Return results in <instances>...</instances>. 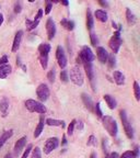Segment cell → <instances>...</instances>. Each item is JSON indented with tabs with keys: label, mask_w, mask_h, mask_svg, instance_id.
Wrapping results in <instances>:
<instances>
[{
	"label": "cell",
	"mask_w": 140,
	"mask_h": 158,
	"mask_svg": "<svg viewBox=\"0 0 140 158\" xmlns=\"http://www.w3.org/2000/svg\"><path fill=\"white\" fill-rule=\"evenodd\" d=\"M90 39H91V44L93 46H96L97 44H99V39H97V36H96L95 33L91 32V33H90Z\"/></svg>",
	"instance_id": "35"
},
{
	"label": "cell",
	"mask_w": 140,
	"mask_h": 158,
	"mask_svg": "<svg viewBox=\"0 0 140 158\" xmlns=\"http://www.w3.org/2000/svg\"><path fill=\"white\" fill-rule=\"evenodd\" d=\"M26 141H28V140H26V137L24 136V137H21L20 140H18L17 143L15 144V153L17 155L22 152V150L24 148V146H25Z\"/></svg>",
	"instance_id": "16"
},
{
	"label": "cell",
	"mask_w": 140,
	"mask_h": 158,
	"mask_svg": "<svg viewBox=\"0 0 140 158\" xmlns=\"http://www.w3.org/2000/svg\"><path fill=\"white\" fill-rule=\"evenodd\" d=\"M134 93H135V97H136V100L139 101L140 100V87L137 81L134 82Z\"/></svg>",
	"instance_id": "29"
},
{
	"label": "cell",
	"mask_w": 140,
	"mask_h": 158,
	"mask_svg": "<svg viewBox=\"0 0 140 158\" xmlns=\"http://www.w3.org/2000/svg\"><path fill=\"white\" fill-rule=\"evenodd\" d=\"M31 158H42V152H41L40 147H35V148H33Z\"/></svg>",
	"instance_id": "30"
},
{
	"label": "cell",
	"mask_w": 140,
	"mask_h": 158,
	"mask_svg": "<svg viewBox=\"0 0 140 158\" xmlns=\"http://www.w3.org/2000/svg\"><path fill=\"white\" fill-rule=\"evenodd\" d=\"M76 123H77V120H72L70 122V124L68 125V135H72L73 134V129H74V126H76Z\"/></svg>",
	"instance_id": "34"
},
{
	"label": "cell",
	"mask_w": 140,
	"mask_h": 158,
	"mask_svg": "<svg viewBox=\"0 0 140 158\" xmlns=\"http://www.w3.org/2000/svg\"><path fill=\"white\" fill-rule=\"evenodd\" d=\"M66 144H67V138H66V135H63V141H61V145H63V146H65Z\"/></svg>",
	"instance_id": "47"
},
{
	"label": "cell",
	"mask_w": 140,
	"mask_h": 158,
	"mask_svg": "<svg viewBox=\"0 0 140 158\" xmlns=\"http://www.w3.org/2000/svg\"><path fill=\"white\" fill-rule=\"evenodd\" d=\"M11 72H12V67H11V65H9V64L0 66V79H5V78H7Z\"/></svg>",
	"instance_id": "18"
},
{
	"label": "cell",
	"mask_w": 140,
	"mask_h": 158,
	"mask_svg": "<svg viewBox=\"0 0 140 158\" xmlns=\"http://www.w3.org/2000/svg\"><path fill=\"white\" fill-rule=\"evenodd\" d=\"M99 3H100L102 7H104V8H105V7H109V3L106 2V1L105 2H104V1H99Z\"/></svg>",
	"instance_id": "48"
},
{
	"label": "cell",
	"mask_w": 140,
	"mask_h": 158,
	"mask_svg": "<svg viewBox=\"0 0 140 158\" xmlns=\"http://www.w3.org/2000/svg\"><path fill=\"white\" fill-rule=\"evenodd\" d=\"M95 18H96L97 20L101 21V22H106L107 21V19H109V17H107V13L105 12V10H96L94 13Z\"/></svg>",
	"instance_id": "25"
},
{
	"label": "cell",
	"mask_w": 140,
	"mask_h": 158,
	"mask_svg": "<svg viewBox=\"0 0 140 158\" xmlns=\"http://www.w3.org/2000/svg\"><path fill=\"white\" fill-rule=\"evenodd\" d=\"M22 11V6H21V2H15V13H20Z\"/></svg>",
	"instance_id": "42"
},
{
	"label": "cell",
	"mask_w": 140,
	"mask_h": 158,
	"mask_svg": "<svg viewBox=\"0 0 140 158\" xmlns=\"http://www.w3.org/2000/svg\"><path fill=\"white\" fill-rule=\"evenodd\" d=\"M21 67H22L23 72H26V66H25V65H21Z\"/></svg>",
	"instance_id": "53"
},
{
	"label": "cell",
	"mask_w": 140,
	"mask_h": 158,
	"mask_svg": "<svg viewBox=\"0 0 140 158\" xmlns=\"http://www.w3.org/2000/svg\"><path fill=\"white\" fill-rule=\"evenodd\" d=\"M60 24L68 31H72L74 29V22L71 20H68V19H63L60 21Z\"/></svg>",
	"instance_id": "27"
},
{
	"label": "cell",
	"mask_w": 140,
	"mask_h": 158,
	"mask_svg": "<svg viewBox=\"0 0 140 158\" xmlns=\"http://www.w3.org/2000/svg\"><path fill=\"white\" fill-rule=\"evenodd\" d=\"M5 158H13V156H12L11 153H8L6 156H5Z\"/></svg>",
	"instance_id": "50"
},
{
	"label": "cell",
	"mask_w": 140,
	"mask_h": 158,
	"mask_svg": "<svg viewBox=\"0 0 140 158\" xmlns=\"http://www.w3.org/2000/svg\"><path fill=\"white\" fill-rule=\"evenodd\" d=\"M70 80L76 86H82L83 85V75L80 70V67L76 65L70 69Z\"/></svg>",
	"instance_id": "6"
},
{
	"label": "cell",
	"mask_w": 140,
	"mask_h": 158,
	"mask_svg": "<svg viewBox=\"0 0 140 158\" xmlns=\"http://www.w3.org/2000/svg\"><path fill=\"white\" fill-rule=\"evenodd\" d=\"M56 59H57V63L59 65V67L61 69H65L68 64V60H67L66 54H65V51L61 46H58L57 49H56Z\"/></svg>",
	"instance_id": "10"
},
{
	"label": "cell",
	"mask_w": 140,
	"mask_h": 158,
	"mask_svg": "<svg viewBox=\"0 0 140 158\" xmlns=\"http://www.w3.org/2000/svg\"><path fill=\"white\" fill-rule=\"evenodd\" d=\"M44 124H45V119H44V116L42 115L40 118V122H38V124H37V126L35 127V131H34V137L37 138L38 136L42 134V132H43L44 129Z\"/></svg>",
	"instance_id": "19"
},
{
	"label": "cell",
	"mask_w": 140,
	"mask_h": 158,
	"mask_svg": "<svg viewBox=\"0 0 140 158\" xmlns=\"http://www.w3.org/2000/svg\"><path fill=\"white\" fill-rule=\"evenodd\" d=\"M36 95H37V98H38V100H40L41 102H45V101H47L49 98V95H50L48 86H47L46 83H41L40 86L37 87Z\"/></svg>",
	"instance_id": "8"
},
{
	"label": "cell",
	"mask_w": 140,
	"mask_h": 158,
	"mask_svg": "<svg viewBox=\"0 0 140 158\" xmlns=\"http://www.w3.org/2000/svg\"><path fill=\"white\" fill-rule=\"evenodd\" d=\"M82 65L84 66V69H86V75H88L89 80H90V82H91L92 89L95 90V83H94L95 76H94L93 67H92V63H83Z\"/></svg>",
	"instance_id": "11"
},
{
	"label": "cell",
	"mask_w": 140,
	"mask_h": 158,
	"mask_svg": "<svg viewBox=\"0 0 140 158\" xmlns=\"http://www.w3.org/2000/svg\"><path fill=\"white\" fill-rule=\"evenodd\" d=\"M25 106L30 112H36L40 114H44L46 112L45 106L42 102L34 100V99H28L25 101Z\"/></svg>",
	"instance_id": "3"
},
{
	"label": "cell",
	"mask_w": 140,
	"mask_h": 158,
	"mask_svg": "<svg viewBox=\"0 0 140 158\" xmlns=\"http://www.w3.org/2000/svg\"><path fill=\"white\" fill-rule=\"evenodd\" d=\"M119 158H136V157H135L132 150H127V152L123 153V155L120 156Z\"/></svg>",
	"instance_id": "40"
},
{
	"label": "cell",
	"mask_w": 140,
	"mask_h": 158,
	"mask_svg": "<svg viewBox=\"0 0 140 158\" xmlns=\"http://www.w3.org/2000/svg\"><path fill=\"white\" fill-rule=\"evenodd\" d=\"M32 150H33V145H32V144H29V145H28V147H26V150H24V153H23V155H22V157H21V158H28V157H29L30 153H31Z\"/></svg>",
	"instance_id": "37"
},
{
	"label": "cell",
	"mask_w": 140,
	"mask_h": 158,
	"mask_svg": "<svg viewBox=\"0 0 140 158\" xmlns=\"http://www.w3.org/2000/svg\"><path fill=\"white\" fill-rule=\"evenodd\" d=\"M106 143H107V141H106V140H103V150H104V153H107V146H106Z\"/></svg>",
	"instance_id": "46"
},
{
	"label": "cell",
	"mask_w": 140,
	"mask_h": 158,
	"mask_svg": "<svg viewBox=\"0 0 140 158\" xmlns=\"http://www.w3.org/2000/svg\"><path fill=\"white\" fill-rule=\"evenodd\" d=\"M96 56L97 59L100 60L102 64L107 63V58H109V53L104 47H101V46H97L96 47Z\"/></svg>",
	"instance_id": "13"
},
{
	"label": "cell",
	"mask_w": 140,
	"mask_h": 158,
	"mask_svg": "<svg viewBox=\"0 0 140 158\" xmlns=\"http://www.w3.org/2000/svg\"><path fill=\"white\" fill-rule=\"evenodd\" d=\"M109 45L111 47V49L113 51L114 54L118 53L120 49V45H122V39H120V31H116L114 32V35L111 38L109 42Z\"/></svg>",
	"instance_id": "7"
},
{
	"label": "cell",
	"mask_w": 140,
	"mask_h": 158,
	"mask_svg": "<svg viewBox=\"0 0 140 158\" xmlns=\"http://www.w3.org/2000/svg\"><path fill=\"white\" fill-rule=\"evenodd\" d=\"M45 123L49 126H61L65 127V121L61 120H55V119H46Z\"/></svg>",
	"instance_id": "21"
},
{
	"label": "cell",
	"mask_w": 140,
	"mask_h": 158,
	"mask_svg": "<svg viewBox=\"0 0 140 158\" xmlns=\"http://www.w3.org/2000/svg\"><path fill=\"white\" fill-rule=\"evenodd\" d=\"M106 158H119V156H118V154L116 152H113L106 156Z\"/></svg>",
	"instance_id": "44"
},
{
	"label": "cell",
	"mask_w": 140,
	"mask_h": 158,
	"mask_svg": "<svg viewBox=\"0 0 140 158\" xmlns=\"http://www.w3.org/2000/svg\"><path fill=\"white\" fill-rule=\"evenodd\" d=\"M104 100H105V102L107 103L109 109L114 110L115 108L117 106V102H116L114 97H112L111 95H104Z\"/></svg>",
	"instance_id": "22"
},
{
	"label": "cell",
	"mask_w": 140,
	"mask_h": 158,
	"mask_svg": "<svg viewBox=\"0 0 140 158\" xmlns=\"http://www.w3.org/2000/svg\"><path fill=\"white\" fill-rule=\"evenodd\" d=\"M119 116H120V120L123 122V126L124 129H125V133L127 137L132 140L134 138V129L132 126V123L129 122L128 118H127V113H126L125 110H122L119 112Z\"/></svg>",
	"instance_id": "5"
},
{
	"label": "cell",
	"mask_w": 140,
	"mask_h": 158,
	"mask_svg": "<svg viewBox=\"0 0 140 158\" xmlns=\"http://www.w3.org/2000/svg\"><path fill=\"white\" fill-rule=\"evenodd\" d=\"M77 129H79V131H82V129H83V122H82V121H79V122H78Z\"/></svg>",
	"instance_id": "45"
},
{
	"label": "cell",
	"mask_w": 140,
	"mask_h": 158,
	"mask_svg": "<svg viewBox=\"0 0 140 158\" xmlns=\"http://www.w3.org/2000/svg\"><path fill=\"white\" fill-rule=\"evenodd\" d=\"M3 23V15H0V26H1V24Z\"/></svg>",
	"instance_id": "51"
},
{
	"label": "cell",
	"mask_w": 140,
	"mask_h": 158,
	"mask_svg": "<svg viewBox=\"0 0 140 158\" xmlns=\"http://www.w3.org/2000/svg\"><path fill=\"white\" fill-rule=\"evenodd\" d=\"M96 137H95L94 135H90L88 138V142H86V145L88 146H96Z\"/></svg>",
	"instance_id": "31"
},
{
	"label": "cell",
	"mask_w": 140,
	"mask_h": 158,
	"mask_svg": "<svg viewBox=\"0 0 140 158\" xmlns=\"http://www.w3.org/2000/svg\"><path fill=\"white\" fill-rule=\"evenodd\" d=\"M59 146V140L57 137H49L44 145V154L48 155L53 150H55Z\"/></svg>",
	"instance_id": "9"
},
{
	"label": "cell",
	"mask_w": 140,
	"mask_h": 158,
	"mask_svg": "<svg viewBox=\"0 0 140 158\" xmlns=\"http://www.w3.org/2000/svg\"><path fill=\"white\" fill-rule=\"evenodd\" d=\"M81 99H82L83 104L86 106V109H88L89 111H93L94 104H93V101H92L91 97L89 95H86V93H82V95H81Z\"/></svg>",
	"instance_id": "15"
},
{
	"label": "cell",
	"mask_w": 140,
	"mask_h": 158,
	"mask_svg": "<svg viewBox=\"0 0 140 158\" xmlns=\"http://www.w3.org/2000/svg\"><path fill=\"white\" fill-rule=\"evenodd\" d=\"M93 25H94V18L92 15L91 10L88 9V11H86V29L91 31L93 29Z\"/></svg>",
	"instance_id": "23"
},
{
	"label": "cell",
	"mask_w": 140,
	"mask_h": 158,
	"mask_svg": "<svg viewBox=\"0 0 140 158\" xmlns=\"http://www.w3.org/2000/svg\"><path fill=\"white\" fill-rule=\"evenodd\" d=\"M60 80L63 81V82H68L69 80V76H68V72L67 70H61L60 72Z\"/></svg>",
	"instance_id": "32"
},
{
	"label": "cell",
	"mask_w": 140,
	"mask_h": 158,
	"mask_svg": "<svg viewBox=\"0 0 140 158\" xmlns=\"http://www.w3.org/2000/svg\"><path fill=\"white\" fill-rule=\"evenodd\" d=\"M50 52V45L48 43H42L38 46V53H40V63L43 69L47 68L48 65V54Z\"/></svg>",
	"instance_id": "2"
},
{
	"label": "cell",
	"mask_w": 140,
	"mask_h": 158,
	"mask_svg": "<svg viewBox=\"0 0 140 158\" xmlns=\"http://www.w3.org/2000/svg\"><path fill=\"white\" fill-rule=\"evenodd\" d=\"M12 135H13V129H9V131H6V132L2 133V135L0 136V148L5 145V143H6Z\"/></svg>",
	"instance_id": "24"
},
{
	"label": "cell",
	"mask_w": 140,
	"mask_h": 158,
	"mask_svg": "<svg viewBox=\"0 0 140 158\" xmlns=\"http://www.w3.org/2000/svg\"><path fill=\"white\" fill-rule=\"evenodd\" d=\"M38 23H40V21H35V20L31 21V20H29V19H26L25 20V25H26L28 31H32V30H34L35 28L38 25Z\"/></svg>",
	"instance_id": "28"
},
{
	"label": "cell",
	"mask_w": 140,
	"mask_h": 158,
	"mask_svg": "<svg viewBox=\"0 0 140 158\" xmlns=\"http://www.w3.org/2000/svg\"><path fill=\"white\" fill-rule=\"evenodd\" d=\"M22 36H23V31L20 30L15 33V40H13V44H12V52H18V49L21 45V41H22Z\"/></svg>",
	"instance_id": "14"
},
{
	"label": "cell",
	"mask_w": 140,
	"mask_h": 158,
	"mask_svg": "<svg viewBox=\"0 0 140 158\" xmlns=\"http://www.w3.org/2000/svg\"><path fill=\"white\" fill-rule=\"evenodd\" d=\"M61 3H63V6H66V7L69 5V2H68V1H65V0H63V1H61Z\"/></svg>",
	"instance_id": "52"
},
{
	"label": "cell",
	"mask_w": 140,
	"mask_h": 158,
	"mask_svg": "<svg viewBox=\"0 0 140 158\" xmlns=\"http://www.w3.org/2000/svg\"><path fill=\"white\" fill-rule=\"evenodd\" d=\"M44 15V11H43V9H38V11H37L36 15H35V21H40L41 20V18L43 17Z\"/></svg>",
	"instance_id": "41"
},
{
	"label": "cell",
	"mask_w": 140,
	"mask_h": 158,
	"mask_svg": "<svg viewBox=\"0 0 140 158\" xmlns=\"http://www.w3.org/2000/svg\"><path fill=\"white\" fill-rule=\"evenodd\" d=\"M102 122H103L104 129L107 131V133H109V135L113 136V137L117 136L118 126L114 119L112 118V116H109V115H105L104 118H102Z\"/></svg>",
	"instance_id": "1"
},
{
	"label": "cell",
	"mask_w": 140,
	"mask_h": 158,
	"mask_svg": "<svg viewBox=\"0 0 140 158\" xmlns=\"http://www.w3.org/2000/svg\"><path fill=\"white\" fill-rule=\"evenodd\" d=\"M52 8H53V5L50 1H46V7H45V10H44V13L45 15H49L50 11H52Z\"/></svg>",
	"instance_id": "39"
},
{
	"label": "cell",
	"mask_w": 140,
	"mask_h": 158,
	"mask_svg": "<svg viewBox=\"0 0 140 158\" xmlns=\"http://www.w3.org/2000/svg\"><path fill=\"white\" fill-rule=\"evenodd\" d=\"M55 77H56V70H55V68H52L48 72V74H47V78H48V80L50 82H54Z\"/></svg>",
	"instance_id": "33"
},
{
	"label": "cell",
	"mask_w": 140,
	"mask_h": 158,
	"mask_svg": "<svg viewBox=\"0 0 140 158\" xmlns=\"http://www.w3.org/2000/svg\"><path fill=\"white\" fill-rule=\"evenodd\" d=\"M94 110H95V114L97 115V118H103V114H102V111H101V103L97 102L94 106Z\"/></svg>",
	"instance_id": "36"
},
{
	"label": "cell",
	"mask_w": 140,
	"mask_h": 158,
	"mask_svg": "<svg viewBox=\"0 0 140 158\" xmlns=\"http://www.w3.org/2000/svg\"><path fill=\"white\" fill-rule=\"evenodd\" d=\"M46 31H47V38L48 40H53L56 34V24L52 18H48V20L46 22Z\"/></svg>",
	"instance_id": "12"
},
{
	"label": "cell",
	"mask_w": 140,
	"mask_h": 158,
	"mask_svg": "<svg viewBox=\"0 0 140 158\" xmlns=\"http://www.w3.org/2000/svg\"><path fill=\"white\" fill-rule=\"evenodd\" d=\"M97 156H96V153L95 152H92L91 153V155H90V158H96Z\"/></svg>",
	"instance_id": "49"
},
{
	"label": "cell",
	"mask_w": 140,
	"mask_h": 158,
	"mask_svg": "<svg viewBox=\"0 0 140 158\" xmlns=\"http://www.w3.org/2000/svg\"><path fill=\"white\" fill-rule=\"evenodd\" d=\"M6 64H8V56H7V55H3L2 57H0V66L6 65Z\"/></svg>",
	"instance_id": "43"
},
{
	"label": "cell",
	"mask_w": 140,
	"mask_h": 158,
	"mask_svg": "<svg viewBox=\"0 0 140 158\" xmlns=\"http://www.w3.org/2000/svg\"><path fill=\"white\" fill-rule=\"evenodd\" d=\"M8 110H9V100L7 97H3L0 100V112L2 113V116H7Z\"/></svg>",
	"instance_id": "17"
},
{
	"label": "cell",
	"mask_w": 140,
	"mask_h": 158,
	"mask_svg": "<svg viewBox=\"0 0 140 158\" xmlns=\"http://www.w3.org/2000/svg\"><path fill=\"white\" fill-rule=\"evenodd\" d=\"M113 78H114V81L117 83L118 86H122L125 83V76H124L123 72H118V70H115L113 72Z\"/></svg>",
	"instance_id": "20"
},
{
	"label": "cell",
	"mask_w": 140,
	"mask_h": 158,
	"mask_svg": "<svg viewBox=\"0 0 140 158\" xmlns=\"http://www.w3.org/2000/svg\"><path fill=\"white\" fill-rule=\"evenodd\" d=\"M126 19H127V22L130 25H134L135 23H136V15H134V12L129 8L126 9Z\"/></svg>",
	"instance_id": "26"
},
{
	"label": "cell",
	"mask_w": 140,
	"mask_h": 158,
	"mask_svg": "<svg viewBox=\"0 0 140 158\" xmlns=\"http://www.w3.org/2000/svg\"><path fill=\"white\" fill-rule=\"evenodd\" d=\"M94 60V55L92 53L91 49L89 46L84 45L81 49V52L79 53V56L77 57L78 64H83V63H92Z\"/></svg>",
	"instance_id": "4"
},
{
	"label": "cell",
	"mask_w": 140,
	"mask_h": 158,
	"mask_svg": "<svg viewBox=\"0 0 140 158\" xmlns=\"http://www.w3.org/2000/svg\"><path fill=\"white\" fill-rule=\"evenodd\" d=\"M107 62H109V68H113V67L115 66V62H116V59H115L114 55H109V58H107Z\"/></svg>",
	"instance_id": "38"
}]
</instances>
